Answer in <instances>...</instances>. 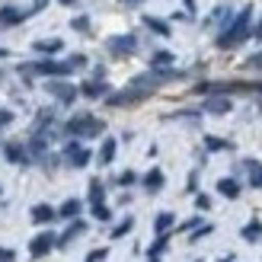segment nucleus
<instances>
[{"mask_svg":"<svg viewBox=\"0 0 262 262\" xmlns=\"http://www.w3.org/2000/svg\"><path fill=\"white\" fill-rule=\"evenodd\" d=\"M246 68H256V71H262V51H259V55H253V58H246Z\"/></svg>","mask_w":262,"mask_h":262,"instance_id":"obj_32","label":"nucleus"},{"mask_svg":"<svg viewBox=\"0 0 262 262\" xmlns=\"http://www.w3.org/2000/svg\"><path fill=\"white\" fill-rule=\"evenodd\" d=\"M71 26H74L77 32H90V19H86V16H77V19H74Z\"/></svg>","mask_w":262,"mask_h":262,"instance_id":"obj_30","label":"nucleus"},{"mask_svg":"<svg viewBox=\"0 0 262 262\" xmlns=\"http://www.w3.org/2000/svg\"><path fill=\"white\" fill-rule=\"evenodd\" d=\"M32 71L38 77H68L74 68L68 61H38V64H32Z\"/></svg>","mask_w":262,"mask_h":262,"instance_id":"obj_3","label":"nucleus"},{"mask_svg":"<svg viewBox=\"0 0 262 262\" xmlns=\"http://www.w3.org/2000/svg\"><path fill=\"white\" fill-rule=\"evenodd\" d=\"M150 262H160V259H150Z\"/></svg>","mask_w":262,"mask_h":262,"instance_id":"obj_43","label":"nucleus"},{"mask_svg":"<svg viewBox=\"0 0 262 262\" xmlns=\"http://www.w3.org/2000/svg\"><path fill=\"white\" fill-rule=\"evenodd\" d=\"M166 246H169V237H166V233H160V237L154 240V246L147 250V256H150V259H157V256H160V253L166 250Z\"/></svg>","mask_w":262,"mask_h":262,"instance_id":"obj_26","label":"nucleus"},{"mask_svg":"<svg viewBox=\"0 0 262 262\" xmlns=\"http://www.w3.org/2000/svg\"><path fill=\"white\" fill-rule=\"evenodd\" d=\"M135 179H138L135 173H122V176H119V182H122V186H131V182H135Z\"/></svg>","mask_w":262,"mask_h":262,"instance_id":"obj_37","label":"nucleus"},{"mask_svg":"<svg viewBox=\"0 0 262 262\" xmlns=\"http://www.w3.org/2000/svg\"><path fill=\"white\" fill-rule=\"evenodd\" d=\"M173 224H176V217L169 214V211H160V214H157V221H154V230H157V233H166Z\"/></svg>","mask_w":262,"mask_h":262,"instance_id":"obj_21","label":"nucleus"},{"mask_svg":"<svg viewBox=\"0 0 262 262\" xmlns=\"http://www.w3.org/2000/svg\"><path fill=\"white\" fill-rule=\"evenodd\" d=\"M205 147L208 150H230V141H224V138H205Z\"/></svg>","mask_w":262,"mask_h":262,"instance_id":"obj_27","label":"nucleus"},{"mask_svg":"<svg viewBox=\"0 0 262 262\" xmlns=\"http://www.w3.org/2000/svg\"><path fill=\"white\" fill-rule=\"evenodd\" d=\"M61 4H64V7H71V4H77V0H61Z\"/></svg>","mask_w":262,"mask_h":262,"instance_id":"obj_40","label":"nucleus"},{"mask_svg":"<svg viewBox=\"0 0 262 262\" xmlns=\"http://www.w3.org/2000/svg\"><path fill=\"white\" fill-rule=\"evenodd\" d=\"M4 154H7V160H10V163H29V157H26V150L19 147V144H7Z\"/></svg>","mask_w":262,"mask_h":262,"instance_id":"obj_17","label":"nucleus"},{"mask_svg":"<svg viewBox=\"0 0 262 262\" xmlns=\"http://www.w3.org/2000/svg\"><path fill=\"white\" fill-rule=\"evenodd\" d=\"M109 51H112L115 58L135 55V51H138V38L135 35H115V38H109Z\"/></svg>","mask_w":262,"mask_h":262,"instance_id":"obj_4","label":"nucleus"},{"mask_svg":"<svg viewBox=\"0 0 262 262\" xmlns=\"http://www.w3.org/2000/svg\"><path fill=\"white\" fill-rule=\"evenodd\" d=\"M10 122H13V112L10 109H0V128H7Z\"/></svg>","mask_w":262,"mask_h":262,"instance_id":"obj_35","label":"nucleus"},{"mask_svg":"<svg viewBox=\"0 0 262 262\" xmlns=\"http://www.w3.org/2000/svg\"><path fill=\"white\" fill-rule=\"evenodd\" d=\"M125 4H138V0H125Z\"/></svg>","mask_w":262,"mask_h":262,"instance_id":"obj_41","label":"nucleus"},{"mask_svg":"<svg viewBox=\"0 0 262 262\" xmlns=\"http://www.w3.org/2000/svg\"><path fill=\"white\" fill-rule=\"evenodd\" d=\"M173 61H176V58L169 55V51H157V55L150 58V68H154V71H163V68H169Z\"/></svg>","mask_w":262,"mask_h":262,"instance_id":"obj_23","label":"nucleus"},{"mask_svg":"<svg viewBox=\"0 0 262 262\" xmlns=\"http://www.w3.org/2000/svg\"><path fill=\"white\" fill-rule=\"evenodd\" d=\"M45 4H48V0H35V4H32V13H38V10H45Z\"/></svg>","mask_w":262,"mask_h":262,"instance_id":"obj_38","label":"nucleus"},{"mask_svg":"<svg viewBox=\"0 0 262 262\" xmlns=\"http://www.w3.org/2000/svg\"><path fill=\"white\" fill-rule=\"evenodd\" d=\"M68 64L77 71V68H83V64H86V58H83V55H71V58H68Z\"/></svg>","mask_w":262,"mask_h":262,"instance_id":"obj_33","label":"nucleus"},{"mask_svg":"<svg viewBox=\"0 0 262 262\" xmlns=\"http://www.w3.org/2000/svg\"><path fill=\"white\" fill-rule=\"evenodd\" d=\"M102 199H106L102 182H99V179H90V202H93V205H102Z\"/></svg>","mask_w":262,"mask_h":262,"instance_id":"obj_24","label":"nucleus"},{"mask_svg":"<svg viewBox=\"0 0 262 262\" xmlns=\"http://www.w3.org/2000/svg\"><path fill=\"white\" fill-rule=\"evenodd\" d=\"M80 202H77V199H68V202H64L61 208H58V217H64V221H77V214H80Z\"/></svg>","mask_w":262,"mask_h":262,"instance_id":"obj_14","label":"nucleus"},{"mask_svg":"<svg viewBox=\"0 0 262 262\" xmlns=\"http://www.w3.org/2000/svg\"><path fill=\"white\" fill-rule=\"evenodd\" d=\"M64 131H68L71 138H96L106 131V122L96 119V115H74V119L64 125Z\"/></svg>","mask_w":262,"mask_h":262,"instance_id":"obj_2","label":"nucleus"},{"mask_svg":"<svg viewBox=\"0 0 262 262\" xmlns=\"http://www.w3.org/2000/svg\"><path fill=\"white\" fill-rule=\"evenodd\" d=\"M4 55H7V51H0V58H4Z\"/></svg>","mask_w":262,"mask_h":262,"instance_id":"obj_42","label":"nucleus"},{"mask_svg":"<svg viewBox=\"0 0 262 262\" xmlns=\"http://www.w3.org/2000/svg\"><path fill=\"white\" fill-rule=\"evenodd\" d=\"M55 243H58V237L55 233H38V237H32V243H29V253H32V259H42L45 253H51L55 250Z\"/></svg>","mask_w":262,"mask_h":262,"instance_id":"obj_6","label":"nucleus"},{"mask_svg":"<svg viewBox=\"0 0 262 262\" xmlns=\"http://www.w3.org/2000/svg\"><path fill=\"white\" fill-rule=\"evenodd\" d=\"M112 160H115V138H106L102 141V150H99V163L109 166Z\"/></svg>","mask_w":262,"mask_h":262,"instance_id":"obj_19","label":"nucleus"},{"mask_svg":"<svg viewBox=\"0 0 262 262\" xmlns=\"http://www.w3.org/2000/svg\"><path fill=\"white\" fill-rule=\"evenodd\" d=\"M144 189H147V192H160L163 189V173H160V169H150V173L144 176Z\"/></svg>","mask_w":262,"mask_h":262,"instance_id":"obj_16","label":"nucleus"},{"mask_svg":"<svg viewBox=\"0 0 262 262\" xmlns=\"http://www.w3.org/2000/svg\"><path fill=\"white\" fill-rule=\"evenodd\" d=\"M250 19H253V7H243L237 13V19H233L224 32L217 35V48H237L246 35H250Z\"/></svg>","mask_w":262,"mask_h":262,"instance_id":"obj_1","label":"nucleus"},{"mask_svg":"<svg viewBox=\"0 0 262 262\" xmlns=\"http://www.w3.org/2000/svg\"><path fill=\"white\" fill-rule=\"evenodd\" d=\"M55 217H58V211L51 205H35L32 208V221H35V224H51Z\"/></svg>","mask_w":262,"mask_h":262,"instance_id":"obj_13","label":"nucleus"},{"mask_svg":"<svg viewBox=\"0 0 262 262\" xmlns=\"http://www.w3.org/2000/svg\"><path fill=\"white\" fill-rule=\"evenodd\" d=\"M64 157H68V160H71V166H77V169L90 163V150H86V147H80L77 141H71L68 147H64Z\"/></svg>","mask_w":262,"mask_h":262,"instance_id":"obj_8","label":"nucleus"},{"mask_svg":"<svg viewBox=\"0 0 262 262\" xmlns=\"http://www.w3.org/2000/svg\"><path fill=\"white\" fill-rule=\"evenodd\" d=\"M131 227H135V217H125V221H122V224H119V227H115V230H112V240H119V237H125V233H128Z\"/></svg>","mask_w":262,"mask_h":262,"instance_id":"obj_28","label":"nucleus"},{"mask_svg":"<svg viewBox=\"0 0 262 262\" xmlns=\"http://www.w3.org/2000/svg\"><path fill=\"white\" fill-rule=\"evenodd\" d=\"M253 35H256V38H262V23H259V26H256V29H253Z\"/></svg>","mask_w":262,"mask_h":262,"instance_id":"obj_39","label":"nucleus"},{"mask_svg":"<svg viewBox=\"0 0 262 262\" xmlns=\"http://www.w3.org/2000/svg\"><path fill=\"white\" fill-rule=\"evenodd\" d=\"M106 93H109V86L102 83V80H86L80 86V96H86V99H99V96H106Z\"/></svg>","mask_w":262,"mask_h":262,"instance_id":"obj_11","label":"nucleus"},{"mask_svg":"<svg viewBox=\"0 0 262 262\" xmlns=\"http://www.w3.org/2000/svg\"><path fill=\"white\" fill-rule=\"evenodd\" d=\"M259 237H262V224H259V221H253V224H246V227H243V240L256 243Z\"/></svg>","mask_w":262,"mask_h":262,"instance_id":"obj_25","label":"nucleus"},{"mask_svg":"<svg viewBox=\"0 0 262 262\" xmlns=\"http://www.w3.org/2000/svg\"><path fill=\"white\" fill-rule=\"evenodd\" d=\"M217 192L224 195V199H237V195H240V182L237 179H217Z\"/></svg>","mask_w":262,"mask_h":262,"instance_id":"obj_15","label":"nucleus"},{"mask_svg":"<svg viewBox=\"0 0 262 262\" xmlns=\"http://www.w3.org/2000/svg\"><path fill=\"white\" fill-rule=\"evenodd\" d=\"M246 173H250V186L253 189H262V163L246 160Z\"/></svg>","mask_w":262,"mask_h":262,"instance_id":"obj_18","label":"nucleus"},{"mask_svg":"<svg viewBox=\"0 0 262 262\" xmlns=\"http://www.w3.org/2000/svg\"><path fill=\"white\" fill-rule=\"evenodd\" d=\"M32 10H19V7H4L0 10V26H16V23H23L26 16H29Z\"/></svg>","mask_w":262,"mask_h":262,"instance_id":"obj_9","label":"nucleus"},{"mask_svg":"<svg viewBox=\"0 0 262 262\" xmlns=\"http://www.w3.org/2000/svg\"><path fill=\"white\" fill-rule=\"evenodd\" d=\"M147 96H150V93H144V90H138V86H128V90H122V93L109 96L106 102H109V106H135V102L147 99Z\"/></svg>","mask_w":262,"mask_h":262,"instance_id":"obj_5","label":"nucleus"},{"mask_svg":"<svg viewBox=\"0 0 262 262\" xmlns=\"http://www.w3.org/2000/svg\"><path fill=\"white\" fill-rule=\"evenodd\" d=\"M83 230H86V224H83V221H74V224H71V227H68V230H64L61 237H58V243H55V246H61V250H64V246H71V243H74L77 237H80Z\"/></svg>","mask_w":262,"mask_h":262,"instance_id":"obj_10","label":"nucleus"},{"mask_svg":"<svg viewBox=\"0 0 262 262\" xmlns=\"http://www.w3.org/2000/svg\"><path fill=\"white\" fill-rule=\"evenodd\" d=\"M48 93L55 96V99H61L64 106H68V102H74V99H77V93H80V90L71 86V83H64V80H51V83H48Z\"/></svg>","mask_w":262,"mask_h":262,"instance_id":"obj_7","label":"nucleus"},{"mask_svg":"<svg viewBox=\"0 0 262 262\" xmlns=\"http://www.w3.org/2000/svg\"><path fill=\"white\" fill-rule=\"evenodd\" d=\"M93 217H96V221H109V217H112V211H109L106 205H93Z\"/></svg>","mask_w":262,"mask_h":262,"instance_id":"obj_29","label":"nucleus"},{"mask_svg":"<svg viewBox=\"0 0 262 262\" xmlns=\"http://www.w3.org/2000/svg\"><path fill=\"white\" fill-rule=\"evenodd\" d=\"M205 112H211V115H227L230 112V99L227 96H211L205 102Z\"/></svg>","mask_w":262,"mask_h":262,"instance_id":"obj_12","label":"nucleus"},{"mask_svg":"<svg viewBox=\"0 0 262 262\" xmlns=\"http://www.w3.org/2000/svg\"><path fill=\"white\" fill-rule=\"evenodd\" d=\"M109 256V250H93V253H86V262H102Z\"/></svg>","mask_w":262,"mask_h":262,"instance_id":"obj_31","label":"nucleus"},{"mask_svg":"<svg viewBox=\"0 0 262 262\" xmlns=\"http://www.w3.org/2000/svg\"><path fill=\"white\" fill-rule=\"evenodd\" d=\"M61 38H42V42H35V51H42V55H55V51H61Z\"/></svg>","mask_w":262,"mask_h":262,"instance_id":"obj_20","label":"nucleus"},{"mask_svg":"<svg viewBox=\"0 0 262 262\" xmlns=\"http://www.w3.org/2000/svg\"><path fill=\"white\" fill-rule=\"evenodd\" d=\"M195 205H199L202 211H208V208H211V199H208V195H195Z\"/></svg>","mask_w":262,"mask_h":262,"instance_id":"obj_34","label":"nucleus"},{"mask_svg":"<svg viewBox=\"0 0 262 262\" xmlns=\"http://www.w3.org/2000/svg\"><path fill=\"white\" fill-rule=\"evenodd\" d=\"M144 26H147L150 32H157V35H169V23L157 19V16H144Z\"/></svg>","mask_w":262,"mask_h":262,"instance_id":"obj_22","label":"nucleus"},{"mask_svg":"<svg viewBox=\"0 0 262 262\" xmlns=\"http://www.w3.org/2000/svg\"><path fill=\"white\" fill-rule=\"evenodd\" d=\"M13 259H16V253H13V250H4V246H0V262H13Z\"/></svg>","mask_w":262,"mask_h":262,"instance_id":"obj_36","label":"nucleus"}]
</instances>
